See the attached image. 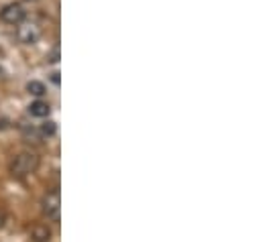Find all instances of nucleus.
<instances>
[{
	"mask_svg": "<svg viewBox=\"0 0 263 242\" xmlns=\"http://www.w3.org/2000/svg\"><path fill=\"white\" fill-rule=\"evenodd\" d=\"M39 155L31 153V151H23L18 153L12 161H10V175L16 179H25L29 175H33L39 169Z\"/></svg>",
	"mask_w": 263,
	"mask_h": 242,
	"instance_id": "1",
	"label": "nucleus"
},
{
	"mask_svg": "<svg viewBox=\"0 0 263 242\" xmlns=\"http://www.w3.org/2000/svg\"><path fill=\"white\" fill-rule=\"evenodd\" d=\"M41 212H43V216L47 218V222H53V224L60 222V218H62V193H60L58 187L49 189V191L43 195Z\"/></svg>",
	"mask_w": 263,
	"mask_h": 242,
	"instance_id": "2",
	"label": "nucleus"
},
{
	"mask_svg": "<svg viewBox=\"0 0 263 242\" xmlns=\"http://www.w3.org/2000/svg\"><path fill=\"white\" fill-rule=\"evenodd\" d=\"M41 35H43V29L35 21H27L25 18L23 23L16 25V39H18L21 45H35L41 39Z\"/></svg>",
	"mask_w": 263,
	"mask_h": 242,
	"instance_id": "3",
	"label": "nucleus"
},
{
	"mask_svg": "<svg viewBox=\"0 0 263 242\" xmlns=\"http://www.w3.org/2000/svg\"><path fill=\"white\" fill-rule=\"evenodd\" d=\"M25 18H27V10H25L23 4H18V2H10V4L2 6V10H0V21L6 23V25L16 27V25L23 23Z\"/></svg>",
	"mask_w": 263,
	"mask_h": 242,
	"instance_id": "4",
	"label": "nucleus"
},
{
	"mask_svg": "<svg viewBox=\"0 0 263 242\" xmlns=\"http://www.w3.org/2000/svg\"><path fill=\"white\" fill-rule=\"evenodd\" d=\"M29 114L35 116V118H47L51 114V106L43 100H35L31 106H29Z\"/></svg>",
	"mask_w": 263,
	"mask_h": 242,
	"instance_id": "5",
	"label": "nucleus"
},
{
	"mask_svg": "<svg viewBox=\"0 0 263 242\" xmlns=\"http://www.w3.org/2000/svg\"><path fill=\"white\" fill-rule=\"evenodd\" d=\"M31 238H33V242H49L51 240V230H49L47 226H43V224L33 226V230H31Z\"/></svg>",
	"mask_w": 263,
	"mask_h": 242,
	"instance_id": "6",
	"label": "nucleus"
},
{
	"mask_svg": "<svg viewBox=\"0 0 263 242\" xmlns=\"http://www.w3.org/2000/svg\"><path fill=\"white\" fill-rule=\"evenodd\" d=\"M37 130H39V134H41V138H49V136H53V134L58 132V124L53 120H47V122H43Z\"/></svg>",
	"mask_w": 263,
	"mask_h": 242,
	"instance_id": "7",
	"label": "nucleus"
},
{
	"mask_svg": "<svg viewBox=\"0 0 263 242\" xmlns=\"http://www.w3.org/2000/svg\"><path fill=\"white\" fill-rule=\"evenodd\" d=\"M27 92H29L31 96H35V98H41V96L45 94V86H43L41 82H35V79H33V82L27 84Z\"/></svg>",
	"mask_w": 263,
	"mask_h": 242,
	"instance_id": "8",
	"label": "nucleus"
},
{
	"mask_svg": "<svg viewBox=\"0 0 263 242\" xmlns=\"http://www.w3.org/2000/svg\"><path fill=\"white\" fill-rule=\"evenodd\" d=\"M51 82H53L55 86H60V73H58V71H53V73H51Z\"/></svg>",
	"mask_w": 263,
	"mask_h": 242,
	"instance_id": "9",
	"label": "nucleus"
},
{
	"mask_svg": "<svg viewBox=\"0 0 263 242\" xmlns=\"http://www.w3.org/2000/svg\"><path fill=\"white\" fill-rule=\"evenodd\" d=\"M4 220H6V216H4V212H0V228L4 226Z\"/></svg>",
	"mask_w": 263,
	"mask_h": 242,
	"instance_id": "10",
	"label": "nucleus"
},
{
	"mask_svg": "<svg viewBox=\"0 0 263 242\" xmlns=\"http://www.w3.org/2000/svg\"><path fill=\"white\" fill-rule=\"evenodd\" d=\"M0 73H2V67H0Z\"/></svg>",
	"mask_w": 263,
	"mask_h": 242,
	"instance_id": "11",
	"label": "nucleus"
}]
</instances>
